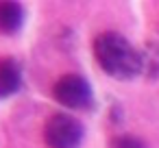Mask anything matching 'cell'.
Segmentation results:
<instances>
[{
  "label": "cell",
  "instance_id": "4",
  "mask_svg": "<svg viewBox=\"0 0 159 148\" xmlns=\"http://www.w3.org/2000/svg\"><path fill=\"white\" fill-rule=\"evenodd\" d=\"M22 65L16 57L2 55L0 57V100H7L22 89Z\"/></svg>",
  "mask_w": 159,
  "mask_h": 148
},
{
  "label": "cell",
  "instance_id": "2",
  "mask_svg": "<svg viewBox=\"0 0 159 148\" xmlns=\"http://www.w3.org/2000/svg\"><path fill=\"white\" fill-rule=\"evenodd\" d=\"M52 98L70 111H89V109H94V87L83 74H76V72L61 74L55 81Z\"/></svg>",
  "mask_w": 159,
  "mask_h": 148
},
{
  "label": "cell",
  "instance_id": "3",
  "mask_svg": "<svg viewBox=\"0 0 159 148\" xmlns=\"http://www.w3.org/2000/svg\"><path fill=\"white\" fill-rule=\"evenodd\" d=\"M83 137V122L68 111L52 113L44 124V141L48 148H79Z\"/></svg>",
  "mask_w": 159,
  "mask_h": 148
},
{
  "label": "cell",
  "instance_id": "6",
  "mask_svg": "<svg viewBox=\"0 0 159 148\" xmlns=\"http://www.w3.org/2000/svg\"><path fill=\"white\" fill-rule=\"evenodd\" d=\"M144 74L148 78H159V44H148L144 48Z\"/></svg>",
  "mask_w": 159,
  "mask_h": 148
},
{
  "label": "cell",
  "instance_id": "1",
  "mask_svg": "<svg viewBox=\"0 0 159 148\" xmlns=\"http://www.w3.org/2000/svg\"><path fill=\"white\" fill-rule=\"evenodd\" d=\"M98 68L113 81H133L144 74V50L135 48L122 33L102 31L92 44Z\"/></svg>",
  "mask_w": 159,
  "mask_h": 148
},
{
  "label": "cell",
  "instance_id": "5",
  "mask_svg": "<svg viewBox=\"0 0 159 148\" xmlns=\"http://www.w3.org/2000/svg\"><path fill=\"white\" fill-rule=\"evenodd\" d=\"M26 20V11L22 2L16 0H0V35L13 37L22 31Z\"/></svg>",
  "mask_w": 159,
  "mask_h": 148
},
{
  "label": "cell",
  "instance_id": "7",
  "mask_svg": "<svg viewBox=\"0 0 159 148\" xmlns=\"http://www.w3.org/2000/svg\"><path fill=\"white\" fill-rule=\"evenodd\" d=\"M109 148H148L137 135L131 133H116L109 139Z\"/></svg>",
  "mask_w": 159,
  "mask_h": 148
}]
</instances>
